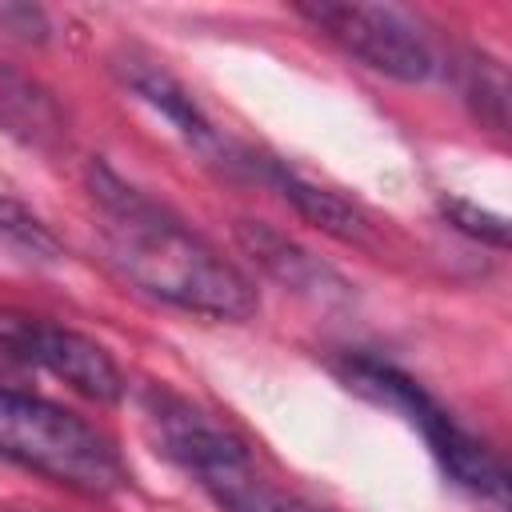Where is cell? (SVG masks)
<instances>
[{
	"label": "cell",
	"mask_w": 512,
	"mask_h": 512,
	"mask_svg": "<svg viewBox=\"0 0 512 512\" xmlns=\"http://www.w3.org/2000/svg\"><path fill=\"white\" fill-rule=\"evenodd\" d=\"M440 212H444V220H448L456 232H464V236H472V240H480V244H492V248H508V220H504L500 212L476 208V204L456 200V196L440 200Z\"/></svg>",
	"instance_id": "cell-13"
},
{
	"label": "cell",
	"mask_w": 512,
	"mask_h": 512,
	"mask_svg": "<svg viewBox=\"0 0 512 512\" xmlns=\"http://www.w3.org/2000/svg\"><path fill=\"white\" fill-rule=\"evenodd\" d=\"M0 132L28 148H52L64 140V112L52 92L12 64H0Z\"/></svg>",
	"instance_id": "cell-9"
},
{
	"label": "cell",
	"mask_w": 512,
	"mask_h": 512,
	"mask_svg": "<svg viewBox=\"0 0 512 512\" xmlns=\"http://www.w3.org/2000/svg\"><path fill=\"white\" fill-rule=\"evenodd\" d=\"M0 456L80 496H112L128 484V464L108 432L16 388H0Z\"/></svg>",
	"instance_id": "cell-3"
},
{
	"label": "cell",
	"mask_w": 512,
	"mask_h": 512,
	"mask_svg": "<svg viewBox=\"0 0 512 512\" xmlns=\"http://www.w3.org/2000/svg\"><path fill=\"white\" fill-rule=\"evenodd\" d=\"M236 240H240V248H244L272 280H280L284 288L312 292V296H320L328 284L344 288L340 276H336L328 264H320L312 252H304V248L292 244L284 232H276V228H268V224H260V220H240V224H236Z\"/></svg>",
	"instance_id": "cell-10"
},
{
	"label": "cell",
	"mask_w": 512,
	"mask_h": 512,
	"mask_svg": "<svg viewBox=\"0 0 512 512\" xmlns=\"http://www.w3.org/2000/svg\"><path fill=\"white\" fill-rule=\"evenodd\" d=\"M296 12L324 32L336 48H344L352 60L364 68L420 84L436 72V52L432 40L424 36L420 20L396 4H340V0H316V4H296Z\"/></svg>",
	"instance_id": "cell-5"
},
{
	"label": "cell",
	"mask_w": 512,
	"mask_h": 512,
	"mask_svg": "<svg viewBox=\"0 0 512 512\" xmlns=\"http://www.w3.org/2000/svg\"><path fill=\"white\" fill-rule=\"evenodd\" d=\"M116 72H120V80L148 104V108H156L192 148H200L204 156H212V160H220V164H236V156L228 152V144L220 140V132H216V124L200 112V104L188 96V88L168 72V68H160L156 60H144V56H124L120 64H116Z\"/></svg>",
	"instance_id": "cell-7"
},
{
	"label": "cell",
	"mask_w": 512,
	"mask_h": 512,
	"mask_svg": "<svg viewBox=\"0 0 512 512\" xmlns=\"http://www.w3.org/2000/svg\"><path fill=\"white\" fill-rule=\"evenodd\" d=\"M88 192L112 264L140 292L208 320L240 324L256 316L260 296L252 280L180 216L120 180L104 160L88 164Z\"/></svg>",
	"instance_id": "cell-1"
},
{
	"label": "cell",
	"mask_w": 512,
	"mask_h": 512,
	"mask_svg": "<svg viewBox=\"0 0 512 512\" xmlns=\"http://www.w3.org/2000/svg\"><path fill=\"white\" fill-rule=\"evenodd\" d=\"M336 372L356 396H364L388 412H400L424 436L428 452L436 456V464L444 468V476L456 488H464L480 500H504L508 496V472H504L500 456L484 440H476L468 428H460L452 420V412H444L424 392L420 380H412L408 372H400L396 364L376 360V356H344L336 364Z\"/></svg>",
	"instance_id": "cell-4"
},
{
	"label": "cell",
	"mask_w": 512,
	"mask_h": 512,
	"mask_svg": "<svg viewBox=\"0 0 512 512\" xmlns=\"http://www.w3.org/2000/svg\"><path fill=\"white\" fill-rule=\"evenodd\" d=\"M144 416H148L156 448L168 460H176L188 476H196V484L216 500V508L224 512H320L316 504L268 480L256 468L248 444L232 428L212 420L208 412L192 408L188 400L152 388L144 396Z\"/></svg>",
	"instance_id": "cell-2"
},
{
	"label": "cell",
	"mask_w": 512,
	"mask_h": 512,
	"mask_svg": "<svg viewBox=\"0 0 512 512\" xmlns=\"http://www.w3.org/2000/svg\"><path fill=\"white\" fill-rule=\"evenodd\" d=\"M0 28L16 40H48V16L36 4H0Z\"/></svg>",
	"instance_id": "cell-14"
},
{
	"label": "cell",
	"mask_w": 512,
	"mask_h": 512,
	"mask_svg": "<svg viewBox=\"0 0 512 512\" xmlns=\"http://www.w3.org/2000/svg\"><path fill=\"white\" fill-rule=\"evenodd\" d=\"M60 240L16 200L0 196V268L40 272L60 260Z\"/></svg>",
	"instance_id": "cell-11"
},
{
	"label": "cell",
	"mask_w": 512,
	"mask_h": 512,
	"mask_svg": "<svg viewBox=\"0 0 512 512\" xmlns=\"http://www.w3.org/2000/svg\"><path fill=\"white\" fill-rule=\"evenodd\" d=\"M240 164H248L252 172H260V180H268L304 220H312V224L324 228L328 236L352 240V244L368 240V228H372L368 216L360 212V204L344 200L340 192H332V188H324V184H316V180H304L300 172H292V168L280 164V160H256V156H248V160H240Z\"/></svg>",
	"instance_id": "cell-8"
},
{
	"label": "cell",
	"mask_w": 512,
	"mask_h": 512,
	"mask_svg": "<svg viewBox=\"0 0 512 512\" xmlns=\"http://www.w3.org/2000/svg\"><path fill=\"white\" fill-rule=\"evenodd\" d=\"M0 364L40 368L96 404H116L124 396V376L96 340L40 316L0 312Z\"/></svg>",
	"instance_id": "cell-6"
},
{
	"label": "cell",
	"mask_w": 512,
	"mask_h": 512,
	"mask_svg": "<svg viewBox=\"0 0 512 512\" xmlns=\"http://www.w3.org/2000/svg\"><path fill=\"white\" fill-rule=\"evenodd\" d=\"M460 88H464V100L472 104L476 120H484L492 132L508 128V76L492 56H468Z\"/></svg>",
	"instance_id": "cell-12"
}]
</instances>
